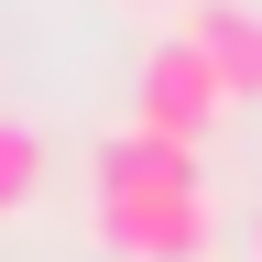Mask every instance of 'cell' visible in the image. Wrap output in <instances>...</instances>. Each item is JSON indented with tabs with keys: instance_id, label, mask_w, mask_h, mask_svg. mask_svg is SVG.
<instances>
[{
	"instance_id": "1",
	"label": "cell",
	"mask_w": 262,
	"mask_h": 262,
	"mask_svg": "<svg viewBox=\"0 0 262 262\" xmlns=\"http://www.w3.org/2000/svg\"><path fill=\"white\" fill-rule=\"evenodd\" d=\"M88 229L120 262H208L219 251V196L208 186H131V196H88Z\"/></svg>"
},
{
	"instance_id": "2",
	"label": "cell",
	"mask_w": 262,
	"mask_h": 262,
	"mask_svg": "<svg viewBox=\"0 0 262 262\" xmlns=\"http://www.w3.org/2000/svg\"><path fill=\"white\" fill-rule=\"evenodd\" d=\"M229 110H241V98H229V77L208 66L196 33H153V44H142V88H131V120H142V131L208 153V131H219Z\"/></svg>"
},
{
	"instance_id": "3",
	"label": "cell",
	"mask_w": 262,
	"mask_h": 262,
	"mask_svg": "<svg viewBox=\"0 0 262 262\" xmlns=\"http://www.w3.org/2000/svg\"><path fill=\"white\" fill-rule=\"evenodd\" d=\"M88 175H98V196H131V186H208V175H196V142H164V131H142V120L110 131Z\"/></svg>"
},
{
	"instance_id": "4",
	"label": "cell",
	"mask_w": 262,
	"mask_h": 262,
	"mask_svg": "<svg viewBox=\"0 0 262 262\" xmlns=\"http://www.w3.org/2000/svg\"><path fill=\"white\" fill-rule=\"evenodd\" d=\"M186 33L208 44V66L229 77V98H262V11H251V0H196Z\"/></svg>"
},
{
	"instance_id": "5",
	"label": "cell",
	"mask_w": 262,
	"mask_h": 262,
	"mask_svg": "<svg viewBox=\"0 0 262 262\" xmlns=\"http://www.w3.org/2000/svg\"><path fill=\"white\" fill-rule=\"evenodd\" d=\"M33 196H44V131L0 110V219H22Z\"/></svg>"
},
{
	"instance_id": "6",
	"label": "cell",
	"mask_w": 262,
	"mask_h": 262,
	"mask_svg": "<svg viewBox=\"0 0 262 262\" xmlns=\"http://www.w3.org/2000/svg\"><path fill=\"white\" fill-rule=\"evenodd\" d=\"M251 262H262V219H251Z\"/></svg>"
},
{
	"instance_id": "7",
	"label": "cell",
	"mask_w": 262,
	"mask_h": 262,
	"mask_svg": "<svg viewBox=\"0 0 262 262\" xmlns=\"http://www.w3.org/2000/svg\"><path fill=\"white\" fill-rule=\"evenodd\" d=\"M131 11H142V0H131Z\"/></svg>"
}]
</instances>
